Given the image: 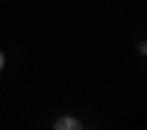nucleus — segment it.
I'll list each match as a JSON object with an SVG mask.
<instances>
[{"label":"nucleus","mask_w":147,"mask_h":130,"mask_svg":"<svg viewBox=\"0 0 147 130\" xmlns=\"http://www.w3.org/2000/svg\"><path fill=\"white\" fill-rule=\"evenodd\" d=\"M53 127H56V130H77L80 121H77L74 115H59L56 121H53Z\"/></svg>","instance_id":"obj_1"},{"label":"nucleus","mask_w":147,"mask_h":130,"mask_svg":"<svg viewBox=\"0 0 147 130\" xmlns=\"http://www.w3.org/2000/svg\"><path fill=\"white\" fill-rule=\"evenodd\" d=\"M3 65H6V56H3V50H0V71H3Z\"/></svg>","instance_id":"obj_2"}]
</instances>
